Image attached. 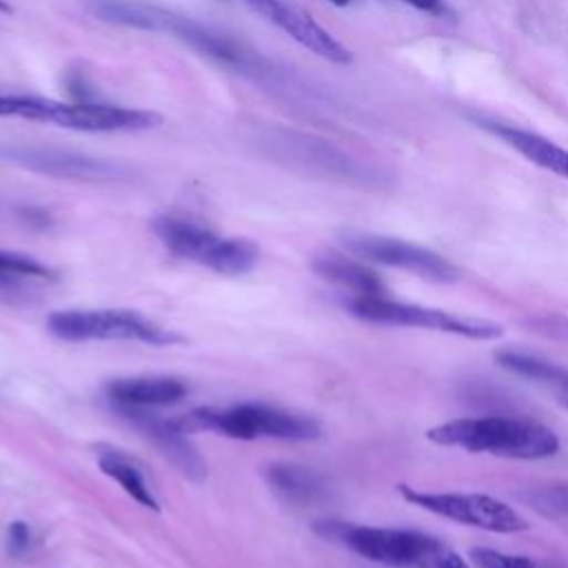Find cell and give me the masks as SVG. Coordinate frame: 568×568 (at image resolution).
<instances>
[{"mask_svg": "<svg viewBox=\"0 0 568 568\" xmlns=\"http://www.w3.org/2000/svg\"><path fill=\"white\" fill-rule=\"evenodd\" d=\"M93 11L106 22L144 31L171 33L173 38L182 40L202 55H209L215 62L231 67L233 71L244 73L253 80H264L266 75H273V67L244 42H237L226 33H220L186 16H178L169 9L138 0H98Z\"/></svg>", "mask_w": 568, "mask_h": 568, "instance_id": "cell-1", "label": "cell"}, {"mask_svg": "<svg viewBox=\"0 0 568 568\" xmlns=\"http://www.w3.org/2000/svg\"><path fill=\"white\" fill-rule=\"evenodd\" d=\"M426 439L437 446L524 462L546 459L559 450L555 430L524 415L459 417L428 428Z\"/></svg>", "mask_w": 568, "mask_h": 568, "instance_id": "cell-2", "label": "cell"}, {"mask_svg": "<svg viewBox=\"0 0 568 568\" xmlns=\"http://www.w3.org/2000/svg\"><path fill=\"white\" fill-rule=\"evenodd\" d=\"M151 229L173 255L204 264L220 275L248 273L260 257L255 242L246 237H220L184 217L158 215Z\"/></svg>", "mask_w": 568, "mask_h": 568, "instance_id": "cell-3", "label": "cell"}, {"mask_svg": "<svg viewBox=\"0 0 568 568\" xmlns=\"http://www.w3.org/2000/svg\"><path fill=\"white\" fill-rule=\"evenodd\" d=\"M351 315L371 322V324H386V326H404V328H426L435 333H448L457 337L490 342L504 335V326L484 320V317H466L455 315L442 308H430L422 304H406L384 297H351L346 302Z\"/></svg>", "mask_w": 568, "mask_h": 568, "instance_id": "cell-4", "label": "cell"}, {"mask_svg": "<svg viewBox=\"0 0 568 568\" xmlns=\"http://www.w3.org/2000/svg\"><path fill=\"white\" fill-rule=\"evenodd\" d=\"M51 335L64 342L87 339H138L153 346L178 342V335L146 320L131 308H95V311H55L47 317Z\"/></svg>", "mask_w": 568, "mask_h": 568, "instance_id": "cell-5", "label": "cell"}, {"mask_svg": "<svg viewBox=\"0 0 568 568\" xmlns=\"http://www.w3.org/2000/svg\"><path fill=\"white\" fill-rule=\"evenodd\" d=\"M397 493L413 506L428 510L437 517L473 526L488 532L515 535L528 530V519L515 510L510 504L481 495V493H430L408 484H399Z\"/></svg>", "mask_w": 568, "mask_h": 568, "instance_id": "cell-6", "label": "cell"}, {"mask_svg": "<svg viewBox=\"0 0 568 568\" xmlns=\"http://www.w3.org/2000/svg\"><path fill=\"white\" fill-rule=\"evenodd\" d=\"M315 530L333 541L344 544L359 557L393 566V568H417L419 559L426 555L435 537L408 530V528H379V526H362L337 519L317 521Z\"/></svg>", "mask_w": 568, "mask_h": 568, "instance_id": "cell-7", "label": "cell"}, {"mask_svg": "<svg viewBox=\"0 0 568 568\" xmlns=\"http://www.w3.org/2000/svg\"><path fill=\"white\" fill-rule=\"evenodd\" d=\"M339 240L346 251H351L353 255H357L366 262L402 268L422 280L439 282V284L459 280L457 266L450 260H446L444 255H439L426 246H419V244H413V242H406L399 237L364 233V231H344L339 235Z\"/></svg>", "mask_w": 568, "mask_h": 568, "instance_id": "cell-8", "label": "cell"}, {"mask_svg": "<svg viewBox=\"0 0 568 568\" xmlns=\"http://www.w3.org/2000/svg\"><path fill=\"white\" fill-rule=\"evenodd\" d=\"M217 433L233 439L273 437L284 442H311L317 439L322 428L313 417L271 408L264 404H237L220 408Z\"/></svg>", "mask_w": 568, "mask_h": 568, "instance_id": "cell-9", "label": "cell"}, {"mask_svg": "<svg viewBox=\"0 0 568 568\" xmlns=\"http://www.w3.org/2000/svg\"><path fill=\"white\" fill-rule=\"evenodd\" d=\"M162 122L155 111L115 106L104 102H55L51 124L87 133L146 131Z\"/></svg>", "mask_w": 568, "mask_h": 568, "instance_id": "cell-10", "label": "cell"}, {"mask_svg": "<svg viewBox=\"0 0 568 568\" xmlns=\"http://www.w3.org/2000/svg\"><path fill=\"white\" fill-rule=\"evenodd\" d=\"M113 408L126 419L133 428H138L155 448L189 479L200 481L206 477V462L200 457L197 448L189 442L184 433H180L171 419L153 413L151 406H133V404H113Z\"/></svg>", "mask_w": 568, "mask_h": 568, "instance_id": "cell-11", "label": "cell"}, {"mask_svg": "<svg viewBox=\"0 0 568 568\" xmlns=\"http://www.w3.org/2000/svg\"><path fill=\"white\" fill-rule=\"evenodd\" d=\"M244 2L253 7L257 13H262L266 20L277 24L284 33H288L295 42H300L315 55L335 64H348L353 60L351 51L339 40H335L324 27H320L297 4H291L286 0H244Z\"/></svg>", "mask_w": 568, "mask_h": 568, "instance_id": "cell-12", "label": "cell"}, {"mask_svg": "<svg viewBox=\"0 0 568 568\" xmlns=\"http://www.w3.org/2000/svg\"><path fill=\"white\" fill-rule=\"evenodd\" d=\"M13 162L40 171L47 175L55 178H71V180H106L115 178L120 169L106 160L98 158H87L69 151H58V149H9L4 153Z\"/></svg>", "mask_w": 568, "mask_h": 568, "instance_id": "cell-13", "label": "cell"}, {"mask_svg": "<svg viewBox=\"0 0 568 568\" xmlns=\"http://www.w3.org/2000/svg\"><path fill=\"white\" fill-rule=\"evenodd\" d=\"M311 266L320 277L351 291L353 297L388 295L386 282L373 268H368L366 264H362L353 257H346L342 253H322L313 260Z\"/></svg>", "mask_w": 568, "mask_h": 568, "instance_id": "cell-14", "label": "cell"}, {"mask_svg": "<svg viewBox=\"0 0 568 568\" xmlns=\"http://www.w3.org/2000/svg\"><path fill=\"white\" fill-rule=\"evenodd\" d=\"M109 399L113 404H133V406H169L184 397L186 386L166 375H142L113 379L106 386Z\"/></svg>", "mask_w": 568, "mask_h": 568, "instance_id": "cell-15", "label": "cell"}, {"mask_svg": "<svg viewBox=\"0 0 568 568\" xmlns=\"http://www.w3.org/2000/svg\"><path fill=\"white\" fill-rule=\"evenodd\" d=\"M490 129L506 142L510 144L517 153H521L528 162L568 178V149L550 142L548 138L526 131V129H517L510 124H490Z\"/></svg>", "mask_w": 568, "mask_h": 568, "instance_id": "cell-16", "label": "cell"}, {"mask_svg": "<svg viewBox=\"0 0 568 568\" xmlns=\"http://www.w3.org/2000/svg\"><path fill=\"white\" fill-rule=\"evenodd\" d=\"M271 488L291 504H311L322 497L324 484L311 468L293 462H275L266 468Z\"/></svg>", "mask_w": 568, "mask_h": 568, "instance_id": "cell-17", "label": "cell"}, {"mask_svg": "<svg viewBox=\"0 0 568 568\" xmlns=\"http://www.w3.org/2000/svg\"><path fill=\"white\" fill-rule=\"evenodd\" d=\"M495 359L501 368H506L519 377L546 384L548 388L555 390V395L568 388V368H564L555 362H548L539 355H530V353H521V351H499V353H495Z\"/></svg>", "mask_w": 568, "mask_h": 568, "instance_id": "cell-18", "label": "cell"}, {"mask_svg": "<svg viewBox=\"0 0 568 568\" xmlns=\"http://www.w3.org/2000/svg\"><path fill=\"white\" fill-rule=\"evenodd\" d=\"M98 464L102 468L104 475H109L111 479H115L126 495H131L135 501H140L146 508L158 510V501L151 495V488L146 486L142 473L135 468V464H131L122 453L118 450H104L98 455Z\"/></svg>", "mask_w": 568, "mask_h": 568, "instance_id": "cell-19", "label": "cell"}, {"mask_svg": "<svg viewBox=\"0 0 568 568\" xmlns=\"http://www.w3.org/2000/svg\"><path fill=\"white\" fill-rule=\"evenodd\" d=\"M29 277H53V271L36 257L0 248V284H13Z\"/></svg>", "mask_w": 568, "mask_h": 568, "instance_id": "cell-20", "label": "cell"}, {"mask_svg": "<svg viewBox=\"0 0 568 568\" xmlns=\"http://www.w3.org/2000/svg\"><path fill=\"white\" fill-rule=\"evenodd\" d=\"M524 501L544 517L568 519V484H550L521 495Z\"/></svg>", "mask_w": 568, "mask_h": 568, "instance_id": "cell-21", "label": "cell"}, {"mask_svg": "<svg viewBox=\"0 0 568 568\" xmlns=\"http://www.w3.org/2000/svg\"><path fill=\"white\" fill-rule=\"evenodd\" d=\"M470 561L477 568H550L532 557H524V555H508L495 548H486V546H475L468 550Z\"/></svg>", "mask_w": 568, "mask_h": 568, "instance_id": "cell-22", "label": "cell"}, {"mask_svg": "<svg viewBox=\"0 0 568 568\" xmlns=\"http://www.w3.org/2000/svg\"><path fill=\"white\" fill-rule=\"evenodd\" d=\"M417 568H470L462 555H457L453 548H448L444 541L435 537L426 555L419 559Z\"/></svg>", "mask_w": 568, "mask_h": 568, "instance_id": "cell-23", "label": "cell"}, {"mask_svg": "<svg viewBox=\"0 0 568 568\" xmlns=\"http://www.w3.org/2000/svg\"><path fill=\"white\" fill-rule=\"evenodd\" d=\"M7 537H9V548L16 555L24 552L31 546V528L24 521H11Z\"/></svg>", "mask_w": 568, "mask_h": 568, "instance_id": "cell-24", "label": "cell"}, {"mask_svg": "<svg viewBox=\"0 0 568 568\" xmlns=\"http://www.w3.org/2000/svg\"><path fill=\"white\" fill-rule=\"evenodd\" d=\"M410 7L426 11V13H442L444 11V0H404Z\"/></svg>", "mask_w": 568, "mask_h": 568, "instance_id": "cell-25", "label": "cell"}, {"mask_svg": "<svg viewBox=\"0 0 568 568\" xmlns=\"http://www.w3.org/2000/svg\"><path fill=\"white\" fill-rule=\"evenodd\" d=\"M550 331H552L555 335L568 337V322H566V320H557V322H550Z\"/></svg>", "mask_w": 568, "mask_h": 568, "instance_id": "cell-26", "label": "cell"}, {"mask_svg": "<svg viewBox=\"0 0 568 568\" xmlns=\"http://www.w3.org/2000/svg\"><path fill=\"white\" fill-rule=\"evenodd\" d=\"M557 399H559V404H561L564 408H568V388L561 390V393H557Z\"/></svg>", "mask_w": 568, "mask_h": 568, "instance_id": "cell-27", "label": "cell"}, {"mask_svg": "<svg viewBox=\"0 0 568 568\" xmlns=\"http://www.w3.org/2000/svg\"><path fill=\"white\" fill-rule=\"evenodd\" d=\"M0 11H11V7L4 0H0Z\"/></svg>", "mask_w": 568, "mask_h": 568, "instance_id": "cell-28", "label": "cell"}, {"mask_svg": "<svg viewBox=\"0 0 568 568\" xmlns=\"http://www.w3.org/2000/svg\"><path fill=\"white\" fill-rule=\"evenodd\" d=\"M331 2H333V4H337V7H344V4H348L351 0H331Z\"/></svg>", "mask_w": 568, "mask_h": 568, "instance_id": "cell-29", "label": "cell"}]
</instances>
